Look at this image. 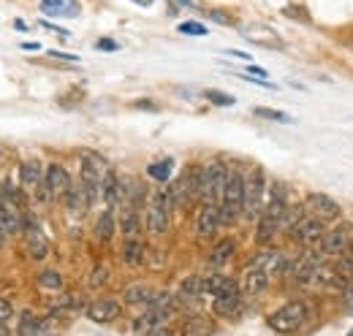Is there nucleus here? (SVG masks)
<instances>
[{
	"label": "nucleus",
	"instance_id": "1",
	"mask_svg": "<svg viewBox=\"0 0 353 336\" xmlns=\"http://www.w3.org/2000/svg\"><path fill=\"white\" fill-rule=\"evenodd\" d=\"M307 320H310L307 301H302V298H291V301H285L277 312H272L266 323H269V328L277 331V334H294V331H299Z\"/></svg>",
	"mask_w": 353,
	"mask_h": 336
},
{
	"label": "nucleus",
	"instance_id": "2",
	"mask_svg": "<svg viewBox=\"0 0 353 336\" xmlns=\"http://www.w3.org/2000/svg\"><path fill=\"white\" fill-rule=\"evenodd\" d=\"M79 171H82V190H85L90 207H92L98 201V196H101V182L109 174V163L98 152L82 149V155H79Z\"/></svg>",
	"mask_w": 353,
	"mask_h": 336
},
{
	"label": "nucleus",
	"instance_id": "3",
	"mask_svg": "<svg viewBox=\"0 0 353 336\" xmlns=\"http://www.w3.org/2000/svg\"><path fill=\"white\" fill-rule=\"evenodd\" d=\"M221 220L223 225H231L245 207V176L239 171H228V179H225V190H223L221 198Z\"/></svg>",
	"mask_w": 353,
	"mask_h": 336
},
{
	"label": "nucleus",
	"instance_id": "4",
	"mask_svg": "<svg viewBox=\"0 0 353 336\" xmlns=\"http://www.w3.org/2000/svg\"><path fill=\"white\" fill-rule=\"evenodd\" d=\"M172 198H169V190H158L150 196L147 201V209H144V222H147V231L152 236H161L169 231V217H172Z\"/></svg>",
	"mask_w": 353,
	"mask_h": 336
},
{
	"label": "nucleus",
	"instance_id": "5",
	"mask_svg": "<svg viewBox=\"0 0 353 336\" xmlns=\"http://www.w3.org/2000/svg\"><path fill=\"white\" fill-rule=\"evenodd\" d=\"M264 198H266L264 168H253V171L245 176V207H242V214H245L248 220L259 217L261 209H264Z\"/></svg>",
	"mask_w": 353,
	"mask_h": 336
},
{
	"label": "nucleus",
	"instance_id": "6",
	"mask_svg": "<svg viewBox=\"0 0 353 336\" xmlns=\"http://www.w3.org/2000/svg\"><path fill=\"white\" fill-rule=\"evenodd\" d=\"M225 179H228V168L221 160H212L210 166L201 168V201L204 204H221Z\"/></svg>",
	"mask_w": 353,
	"mask_h": 336
},
{
	"label": "nucleus",
	"instance_id": "7",
	"mask_svg": "<svg viewBox=\"0 0 353 336\" xmlns=\"http://www.w3.org/2000/svg\"><path fill=\"white\" fill-rule=\"evenodd\" d=\"M321 255H323V252L307 247V250L302 252V258H299V260H288V269H285V271H291V280H294L296 285H310V282L315 280L318 266L323 263V260H321Z\"/></svg>",
	"mask_w": 353,
	"mask_h": 336
},
{
	"label": "nucleus",
	"instance_id": "8",
	"mask_svg": "<svg viewBox=\"0 0 353 336\" xmlns=\"http://www.w3.org/2000/svg\"><path fill=\"white\" fill-rule=\"evenodd\" d=\"M353 244V228L348 222H340V225H334L332 231H326L323 233V239H321V252L323 255H343V252L348 250Z\"/></svg>",
	"mask_w": 353,
	"mask_h": 336
},
{
	"label": "nucleus",
	"instance_id": "9",
	"mask_svg": "<svg viewBox=\"0 0 353 336\" xmlns=\"http://www.w3.org/2000/svg\"><path fill=\"white\" fill-rule=\"evenodd\" d=\"M323 233H326V222L312 214V217H305V220L291 231V239H294L296 244H302V247H315V244H321Z\"/></svg>",
	"mask_w": 353,
	"mask_h": 336
},
{
	"label": "nucleus",
	"instance_id": "10",
	"mask_svg": "<svg viewBox=\"0 0 353 336\" xmlns=\"http://www.w3.org/2000/svg\"><path fill=\"white\" fill-rule=\"evenodd\" d=\"M71 190V174L63 166L52 163L44 171V196L46 198H54V201H63V196Z\"/></svg>",
	"mask_w": 353,
	"mask_h": 336
},
{
	"label": "nucleus",
	"instance_id": "11",
	"mask_svg": "<svg viewBox=\"0 0 353 336\" xmlns=\"http://www.w3.org/2000/svg\"><path fill=\"white\" fill-rule=\"evenodd\" d=\"M223 225L221 220V207L218 204H204L199 214H196V236L199 239H212Z\"/></svg>",
	"mask_w": 353,
	"mask_h": 336
},
{
	"label": "nucleus",
	"instance_id": "12",
	"mask_svg": "<svg viewBox=\"0 0 353 336\" xmlns=\"http://www.w3.org/2000/svg\"><path fill=\"white\" fill-rule=\"evenodd\" d=\"M307 207L312 209V214H315V217H321L323 222H334V220H340V217H343L340 204H337L332 196H326V193H310Z\"/></svg>",
	"mask_w": 353,
	"mask_h": 336
},
{
	"label": "nucleus",
	"instance_id": "13",
	"mask_svg": "<svg viewBox=\"0 0 353 336\" xmlns=\"http://www.w3.org/2000/svg\"><path fill=\"white\" fill-rule=\"evenodd\" d=\"M269 271L261 269L259 263H250L248 269H245V277H242V293L248 295H259L264 293L266 288H269Z\"/></svg>",
	"mask_w": 353,
	"mask_h": 336
},
{
	"label": "nucleus",
	"instance_id": "14",
	"mask_svg": "<svg viewBox=\"0 0 353 336\" xmlns=\"http://www.w3.org/2000/svg\"><path fill=\"white\" fill-rule=\"evenodd\" d=\"M120 312H123V306L114 298H98L88 306V317L92 323H112L120 317Z\"/></svg>",
	"mask_w": 353,
	"mask_h": 336
},
{
	"label": "nucleus",
	"instance_id": "15",
	"mask_svg": "<svg viewBox=\"0 0 353 336\" xmlns=\"http://www.w3.org/2000/svg\"><path fill=\"white\" fill-rule=\"evenodd\" d=\"M25 247L30 252V258H36V260H44L46 252H49V242H46L44 231L36 222H28V228H25Z\"/></svg>",
	"mask_w": 353,
	"mask_h": 336
},
{
	"label": "nucleus",
	"instance_id": "16",
	"mask_svg": "<svg viewBox=\"0 0 353 336\" xmlns=\"http://www.w3.org/2000/svg\"><path fill=\"white\" fill-rule=\"evenodd\" d=\"M19 182H22V187H25V193L41 190L44 174H41V163H39L36 158H30V160H25V163L19 166Z\"/></svg>",
	"mask_w": 353,
	"mask_h": 336
},
{
	"label": "nucleus",
	"instance_id": "17",
	"mask_svg": "<svg viewBox=\"0 0 353 336\" xmlns=\"http://www.w3.org/2000/svg\"><path fill=\"white\" fill-rule=\"evenodd\" d=\"M212 309H215V315H218V317L236 320V317L242 315V295H239V291L218 295V298H215V304H212Z\"/></svg>",
	"mask_w": 353,
	"mask_h": 336
},
{
	"label": "nucleus",
	"instance_id": "18",
	"mask_svg": "<svg viewBox=\"0 0 353 336\" xmlns=\"http://www.w3.org/2000/svg\"><path fill=\"white\" fill-rule=\"evenodd\" d=\"M19 336H52V320H41L33 312L19 315Z\"/></svg>",
	"mask_w": 353,
	"mask_h": 336
},
{
	"label": "nucleus",
	"instance_id": "19",
	"mask_svg": "<svg viewBox=\"0 0 353 336\" xmlns=\"http://www.w3.org/2000/svg\"><path fill=\"white\" fill-rule=\"evenodd\" d=\"M152 298H155V291L150 288V285H144V282H133L125 288V293H123V301L125 304H131V306H150L152 304Z\"/></svg>",
	"mask_w": 353,
	"mask_h": 336
},
{
	"label": "nucleus",
	"instance_id": "20",
	"mask_svg": "<svg viewBox=\"0 0 353 336\" xmlns=\"http://www.w3.org/2000/svg\"><path fill=\"white\" fill-rule=\"evenodd\" d=\"M277 231H280V217H272L269 211H261L259 214V225H256V242L259 244H269Z\"/></svg>",
	"mask_w": 353,
	"mask_h": 336
},
{
	"label": "nucleus",
	"instance_id": "21",
	"mask_svg": "<svg viewBox=\"0 0 353 336\" xmlns=\"http://www.w3.org/2000/svg\"><path fill=\"white\" fill-rule=\"evenodd\" d=\"M215 334V323L204 315H193L182 323V336H212Z\"/></svg>",
	"mask_w": 353,
	"mask_h": 336
},
{
	"label": "nucleus",
	"instance_id": "22",
	"mask_svg": "<svg viewBox=\"0 0 353 336\" xmlns=\"http://www.w3.org/2000/svg\"><path fill=\"white\" fill-rule=\"evenodd\" d=\"M120 193H123V179H120L114 171H109V174L103 176V182H101V198H103L109 207H114V204H120Z\"/></svg>",
	"mask_w": 353,
	"mask_h": 336
},
{
	"label": "nucleus",
	"instance_id": "23",
	"mask_svg": "<svg viewBox=\"0 0 353 336\" xmlns=\"http://www.w3.org/2000/svg\"><path fill=\"white\" fill-rule=\"evenodd\" d=\"M17 231H19V211H17V207H8L0 201V244L6 236L17 233Z\"/></svg>",
	"mask_w": 353,
	"mask_h": 336
},
{
	"label": "nucleus",
	"instance_id": "24",
	"mask_svg": "<svg viewBox=\"0 0 353 336\" xmlns=\"http://www.w3.org/2000/svg\"><path fill=\"white\" fill-rule=\"evenodd\" d=\"M63 204H65L68 214H74V217H82V214L90 209V201H88V196H85V190H79V187H74V185H71V190L63 196Z\"/></svg>",
	"mask_w": 353,
	"mask_h": 336
},
{
	"label": "nucleus",
	"instance_id": "25",
	"mask_svg": "<svg viewBox=\"0 0 353 336\" xmlns=\"http://www.w3.org/2000/svg\"><path fill=\"white\" fill-rule=\"evenodd\" d=\"M234 250H236V244H234V239H221L215 247H212V252H210V258H207V263L212 266V269H221V266H225L231 258H234Z\"/></svg>",
	"mask_w": 353,
	"mask_h": 336
},
{
	"label": "nucleus",
	"instance_id": "26",
	"mask_svg": "<svg viewBox=\"0 0 353 336\" xmlns=\"http://www.w3.org/2000/svg\"><path fill=\"white\" fill-rule=\"evenodd\" d=\"M120 255H123V263H125V266H141V263H144V244H141V239H139V236L125 239Z\"/></svg>",
	"mask_w": 353,
	"mask_h": 336
},
{
	"label": "nucleus",
	"instance_id": "27",
	"mask_svg": "<svg viewBox=\"0 0 353 336\" xmlns=\"http://www.w3.org/2000/svg\"><path fill=\"white\" fill-rule=\"evenodd\" d=\"M204 282V295H225V293H234V291H239V285L236 282H231V280H225L221 274H215V277H207V280H201Z\"/></svg>",
	"mask_w": 353,
	"mask_h": 336
},
{
	"label": "nucleus",
	"instance_id": "28",
	"mask_svg": "<svg viewBox=\"0 0 353 336\" xmlns=\"http://www.w3.org/2000/svg\"><path fill=\"white\" fill-rule=\"evenodd\" d=\"M41 11L52 17H71L79 11L77 0H41Z\"/></svg>",
	"mask_w": 353,
	"mask_h": 336
},
{
	"label": "nucleus",
	"instance_id": "29",
	"mask_svg": "<svg viewBox=\"0 0 353 336\" xmlns=\"http://www.w3.org/2000/svg\"><path fill=\"white\" fill-rule=\"evenodd\" d=\"M95 236H98L101 242H109V239L114 236V214L109 209L98 214V220H95Z\"/></svg>",
	"mask_w": 353,
	"mask_h": 336
},
{
	"label": "nucleus",
	"instance_id": "30",
	"mask_svg": "<svg viewBox=\"0 0 353 336\" xmlns=\"http://www.w3.org/2000/svg\"><path fill=\"white\" fill-rule=\"evenodd\" d=\"M201 295H204V282H201V280H196V277L182 280V288H179V298H182V301L193 304V301H199Z\"/></svg>",
	"mask_w": 353,
	"mask_h": 336
},
{
	"label": "nucleus",
	"instance_id": "31",
	"mask_svg": "<svg viewBox=\"0 0 353 336\" xmlns=\"http://www.w3.org/2000/svg\"><path fill=\"white\" fill-rule=\"evenodd\" d=\"M120 231L125 233V239L139 236V231H141V217H139V211L136 209L123 211V217H120Z\"/></svg>",
	"mask_w": 353,
	"mask_h": 336
},
{
	"label": "nucleus",
	"instance_id": "32",
	"mask_svg": "<svg viewBox=\"0 0 353 336\" xmlns=\"http://www.w3.org/2000/svg\"><path fill=\"white\" fill-rule=\"evenodd\" d=\"M172 171H174V160H172V158H163L161 163H150V166H147L150 179H155V182H161V185L172 179Z\"/></svg>",
	"mask_w": 353,
	"mask_h": 336
},
{
	"label": "nucleus",
	"instance_id": "33",
	"mask_svg": "<svg viewBox=\"0 0 353 336\" xmlns=\"http://www.w3.org/2000/svg\"><path fill=\"white\" fill-rule=\"evenodd\" d=\"M305 220V211L299 209V207H285L283 211V217H280V231H285V233H291L299 222Z\"/></svg>",
	"mask_w": 353,
	"mask_h": 336
},
{
	"label": "nucleus",
	"instance_id": "34",
	"mask_svg": "<svg viewBox=\"0 0 353 336\" xmlns=\"http://www.w3.org/2000/svg\"><path fill=\"white\" fill-rule=\"evenodd\" d=\"M39 285L44 288V291H63V274L60 271H54V269H46L39 274Z\"/></svg>",
	"mask_w": 353,
	"mask_h": 336
},
{
	"label": "nucleus",
	"instance_id": "35",
	"mask_svg": "<svg viewBox=\"0 0 353 336\" xmlns=\"http://www.w3.org/2000/svg\"><path fill=\"white\" fill-rule=\"evenodd\" d=\"M256 114H259V117H264V120H274V123H285V125H291V123H294V120H291L288 114H283V112H272V109H264V106H261V109H256Z\"/></svg>",
	"mask_w": 353,
	"mask_h": 336
},
{
	"label": "nucleus",
	"instance_id": "36",
	"mask_svg": "<svg viewBox=\"0 0 353 336\" xmlns=\"http://www.w3.org/2000/svg\"><path fill=\"white\" fill-rule=\"evenodd\" d=\"M179 33H185V36H207V28L199 25V22H182Z\"/></svg>",
	"mask_w": 353,
	"mask_h": 336
},
{
	"label": "nucleus",
	"instance_id": "37",
	"mask_svg": "<svg viewBox=\"0 0 353 336\" xmlns=\"http://www.w3.org/2000/svg\"><path fill=\"white\" fill-rule=\"evenodd\" d=\"M106 280H109V271H106V266H98V269L90 274V285H92V288H101V285H106Z\"/></svg>",
	"mask_w": 353,
	"mask_h": 336
},
{
	"label": "nucleus",
	"instance_id": "38",
	"mask_svg": "<svg viewBox=\"0 0 353 336\" xmlns=\"http://www.w3.org/2000/svg\"><path fill=\"white\" fill-rule=\"evenodd\" d=\"M207 101H212L215 106H234V98L231 95H223V92H207Z\"/></svg>",
	"mask_w": 353,
	"mask_h": 336
},
{
	"label": "nucleus",
	"instance_id": "39",
	"mask_svg": "<svg viewBox=\"0 0 353 336\" xmlns=\"http://www.w3.org/2000/svg\"><path fill=\"white\" fill-rule=\"evenodd\" d=\"M14 317V304L11 301H6V298H0V320H11Z\"/></svg>",
	"mask_w": 353,
	"mask_h": 336
},
{
	"label": "nucleus",
	"instance_id": "40",
	"mask_svg": "<svg viewBox=\"0 0 353 336\" xmlns=\"http://www.w3.org/2000/svg\"><path fill=\"white\" fill-rule=\"evenodd\" d=\"M95 49H101V52H117V49H120V43L112 41V39H101V41L95 43Z\"/></svg>",
	"mask_w": 353,
	"mask_h": 336
},
{
	"label": "nucleus",
	"instance_id": "41",
	"mask_svg": "<svg viewBox=\"0 0 353 336\" xmlns=\"http://www.w3.org/2000/svg\"><path fill=\"white\" fill-rule=\"evenodd\" d=\"M147 336H172V331H169L166 323H161V326H152V328L147 331Z\"/></svg>",
	"mask_w": 353,
	"mask_h": 336
},
{
	"label": "nucleus",
	"instance_id": "42",
	"mask_svg": "<svg viewBox=\"0 0 353 336\" xmlns=\"http://www.w3.org/2000/svg\"><path fill=\"white\" fill-rule=\"evenodd\" d=\"M343 295H345V304L353 309V277L345 282V288H343Z\"/></svg>",
	"mask_w": 353,
	"mask_h": 336
},
{
	"label": "nucleus",
	"instance_id": "43",
	"mask_svg": "<svg viewBox=\"0 0 353 336\" xmlns=\"http://www.w3.org/2000/svg\"><path fill=\"white\" fill-rule=\"evenodd\" d=\"M52 57H57V60H68V63H77V60H79L77 54H65V52H52Z\"/></svg>",
	"mask_w": 353,
	"mask_h": 336
},
{
	"label": "nucleus",
	"instance_id": "44",
	"mask_svg": "<svg viewBox=\"0 0 353 336\" xmlns=\"http://www.w3.org/2000/svg\"><path fill=\"white\" fill-rule=\"evenodd\" d=\"M248 74H256V76H261V79L266 76V71L264 68H259V65H248Z\"/></svg>",
	"mask_w": 353,
	"mask_h": 336
},
{
	"label": "nucleus",
	"instance_id": "45",
	"mask_svg": "<svg viewBox=\"0 0 353 336\" xmlns=\"http://www.w3.org/2000/svg\"><path fill=\"white\" fill-rule=\"evenodd\" d=\"M0 336H8V326H6V320H0Z\"/></svg>",
	"mask_w": 353,
	"mask_h": 336
},
{
	"label": "nucleus",
	"instance_id": "46",
	"mask_svg": "<svg viewBox=\"0 0 353 336\" xmlns=\"http://www.w3.org/2000/svg\"><path fill=\"white\" fill-rule=\"evenodd\" d=\"M131 3H136V6H152V0H131Z\"/></svg>",
	"mask_w": 353,
	"mask_h": 336
},
{
	"label": "nucleus",
	"instance_id": "47",
	"mask_svg": "<svg viewBox=\"0 0 353 336\" xmlns=\"http://www.w3.org/2000/svg\"><path fill=\"white\" fill-rule=\"evenodd\" d=\"M176 3H179V6H190V0H176Z\"/></svg>",
	"mask_w": 353,
	"mask_h": 336
},
{
	"label": "nucleus",
	"instance_id": "48",
	"mask_svg": "<svg viewBox=\"0 0 353 336\" xmlns=\"http://www.w3.org/2000/svg\"><path fill=\"white\" fill-rule=\"evenodd\" d=\"M348 336H353V331H351V334H348Z\"/></svg>",
	"mask_w": 353,
	"mask_h": 336
}]
</instances>
